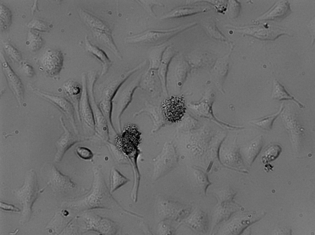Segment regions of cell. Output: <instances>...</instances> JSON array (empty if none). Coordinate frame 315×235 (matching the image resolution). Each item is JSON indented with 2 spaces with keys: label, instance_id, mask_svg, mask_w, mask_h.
Masks as SVG:
<instances>
[{
  "label": "cell",
  "instance_id": "obj_1",
  "mask_svg": "<svg viewBox=\"0 0 315 235\" xmlns=\"http://www.w3.org/2000/svg\"><path fill=\"white\" fill-rule=\"evenodd\" d=\"M82 91L79 106V121L82 122L86 131H94L95 124L94 116L90 102L87 86V76L83 73L82 76Z\"/></svg>",
  "mask_w": 315,
  "mask_h": 235
},
{
  "label": "cell",
  "instance_id": "obj_21",
  "mask_svg": "<svg viewBox=\"0 0 315 235\" xmlns=\"http://www.w3.org/2000/svg\"><path fill=\"white\" fill-rule=\"evenodd\" d=\"M0 207L3 210L7 211H11L15 212H19L20 210L13 205L8 204L5 202H0Z\"/></svg>",
  "mask_w": 315,
  "mask_h": 235
},
{
  "label": "cell",
  "instance_id": "obj_18",
  "mask_svg": "<svg viewBox=\"0 0 315 235\" xmlns=\"http://www.w3.org/2000/svg\"><path fill=\"white\" fill-rule=\"evenodd\" d=\"M76 154L80 158L85 160H89L93 157L92 151L86 147L78 146L75 150Z\"/></svg>",
  "mask_w": 315,
  "mask_h": 235
},
{
  "label": "cell",
  "instance_id": "obj_4",
  "mask_svg": "<svg viewBox=\"0 0 315 235\" xmlns=\"http://www.w3.org/2000/svg\"><path fill=\"white\" fill-rule=\"evenodd\" d=\"M162 112L165 119L171 123H177L181 120L186 108L182 96H172L165 100L162 104Z\"/></svg>",
  "mask_w": 315,
  "mask_h": 235
},
{
  "label": "cell",
  "instance_id": "obj_22",
  "mask_svg": "<svg viewBox=\"0 0 315 235\" xmlns=\"http://www.w3.org/2000/svg\"><path fill=\"white\" fill-rule=\"evenodd\" d=\"M22 68L25 72L30 76L33 75L34 70L32 67L27 63H23Z\"/></svg>",
  "mask_w": 315,
  "mask_h": 235
},
{
  "label": "cell",
  "instance_id": "obj_9",
  "mask_svg": "<svg viewBox=\"0 0 315 235\" xmlns=\"http://www.w3.org/2000/svg\"><path fill=\"white\" fill-rule=\"evenodd\" d=\"M38 93L43 96L48 98L55 103L63 111L70 120V123L72 126L75 125L74 117V112L75 110L74 107L70 102L67 100L58 97L53 96L50 95L43 94L39 92Z\"/></svg>",
  "mask_w": 315,
  "mask_h": 235
},
{
  "label": "cell",
  "instance_id": "obj_16",
  "mask_svg": "<svg viewBox=\"0 0 315 235\" xmlns=\"http://www.w3.org/2000/svg\"><path fill=\"white\" fill-rule=\"evenodd\" d=\"M110 179L111 192L121 186L128 181L126 177L114 168L111 170Z\"/></svg>",
  "mask_w": 315,
  "mask_h": 235
},
{
  "label": "cell",
  "instance_id": "obj_17",
  "mask_svg": "<svg viewBox=\"0 0 315 235\" xmlns=\"http://www.w3.org/2000/svg\"><path fill=\"white\" fill-rule=\"evenodd\" d=\"M53 178L52 182L57 187H62L65 186V184H72L73 183L67 176L63 174L58 170L54 166L52 168Z\"/></svg>",
  "mask_w": 315,
  "mask_h": 235
},
{
  "label": "cell",
  "instance_id": "obj_5",
  "mask_svg": "<svg viewBox=\"0 0 315 235\" xmlns=\"http://www.w3.org/2000/svg\"><path fill=\"white\" fill-rule=\"evenodd\" d=\"M88 96L94 117V131L101 138L107 141L109 139L107 122L95 101L94 92H90Z\"/></svg>",
  "mask_w": 315,
  "mask_h": 235
},
{
  "label": "cell",
  "instance_id": "obj_3",
  "mask_svg": "<svg viewBox=\"0 0 315 235\" xmlns=\"http://www.w3.org/2000/svg\"><path fill=\"white\" fill-rule=\"evenodd\" d=\"M140 133L134 125H129L116 139V146L125 154L129 155L134 152L140 143Z\"/></svg>",
  "mask_w": 315,
  "mask_h": 235
},
{
  "label": "cell",
  "instance_id": "obj_15",
  "mask_svg": "<svg viewBox=\"0 0 315 235\" xmlns=\"http://www.w3.org/2000/svg\"><path fill=\"white\" fill-rule=\"evenodd\" d=\"M283 104H281L278 111L276 113L251 121L252 123L264 129H271L273 123L283 109Z\"/></svg>",
  "mask_w": 315,
  "mask_h": 235
},
{
  "label": "cell",
  "instance_id": "obj_14",
  "mask_svg": "<svg viewBox=\"0 0 315 235\" xmlns=\"http://www.w3.org/2000/svg\"><path fill=\"white\" fill-rule=\"evenodd\" d=\"M204 8L199 6H185L180 7L173 10L168 14L165 18L180 17L202 11Z\"/></svg>",
  "mask_w": 315,
  "mask_h": 235
},
{
  "label": "cell",
  "instance_id": "obj_7",
  "mask_svg": "<svg viewBox=\"0 0 315 235\" xmlns=\"http://www.w3.org/2000/svg\"><path fill=\"white\" fill-rule=\"evenodd\" d=\"M2 66L10 88L20 103L23 100L24 94L23 86L21 81L7 62L4 61Z\"/></svg>",
  "mask_w": 315,
  "mask_h": 235
},
{
  "label": "cell",
  "instance_id": "obj_23",
  "mask_svg": "<svg viewBox=\"0 0 315 235\" xmlns=\"http://www.w3.org/2000/svg\"><path fill=\"white\" fill-rule=\"evenodd\" d=\"M37 2H36L35 3H34V5L33 6V7L32 8V10L33 14V13L35 11V9H37Z\"/></svg>",
  "mask_w": 315,
  "mask_h": 235
},
{
  "label": "cell",
  "instance_id": "obj_6",
  "mask_svg": "<svg viewBox=\"0 0 315 235\" xmlns=\"http://www.w3.org/2000/svg\"><path fill=\"white\" fill-rule=\"evenodd\" d=\"M61 120L64 132L56 142L57 151L54 158L56 162L61 161L66 152L79 141L77 137L73 135L67 129L62 119Z\"/></svg>",
  "mask_w": 315,
  "mask_h": 235
},
{
  "label": "cell",
  "instance_id": "obj_2",
  "mask_svg": "<svg viewBox=\"0 0 315 235\" xmlns=\"http://www.w3.org/2000/svg\"><path fill=\"white\" fill-rule=\"evenodd\" d=\"M183 29V27H180L166 31H148L130 38L128 41L131 42L158 45L168 41Z\"/></svg>",
  "mask_w": 315,
  "mask_h": 235
},
{
  "label": "cell",
  "instance_id": "obj_8",
  "mask_svg": "<svg viewBox=\"0 0 315 235\" xmlns=\"http://www.w3.org/2000/svg\"><path fill=\"white\" fill-rule=\"evenodd\" d=\"M64 86L72 101V104L79 121V106L82 91V85L76 81L70 80L65 84Z\"/></svg>",
  "mask_w": 315,
  "mask_h": 235
},
{
  "label": "cell",
  "instance_id": "obj_12",
  "mask_svg": "<svg viewBox=\"0 0 315 235\" xmlns=\"http://www.w3.org/2000/svg\"><path fill=\"white\" fill-rule=\"evenodd\" d=\"M86 44L88 49L92 54L95 56L101 62L102 69L101 73V76L105 75L111 65V62L105 52L102 50L91 45L88 40L86 41Z\"/></svg>",
  "mask_w": 315,
  "mask_h": 235
},
{
  "label": "cell",
  "instance_id": "obj_10",
  "mask_svg": "<svg viewBox=\"0 0 315 235\" xmlns=\"http://www.w3.org/2000/svg\"><path fill=\"white\" fill-rule=\"evenodd\" d=\"M272 96L273 99L279 100H292L298 105L300 108H303V105L297 100L293 96L291 95L286 90L284 86L276 80H274L273 81V87Z\"/></svg>",
  "mask_w": 315,
  "mask_h": 235
},
{
  "label": "cell",
  "instance_id": "obj_11",
  "mask_svg": "<svg viewBox=\"0 0 315 235\" xmlns=\"http://www.w3.org/2000/svg\"><path fill=\"white\" fill-rule=\"evenodd\" d=\"M289 5L288 2H281L275 5L268 12L261 17V20H273L286 16L290 11Z\"/></svg>",
  "mask_w": 315,
  "mask_h": 235
},
{
  "label": "cell",
  "instance_id": "obj_19",
  "mask_svg": "<svg viewBox=\"0 0 315 235\" xmlns=\"http://www.w3.org/2000/svg\"><path fill=\"white\" fill-rule=\"evenodd\" d=\"M0 13L2 14V25L3 27L4 25H5L4 28H6V22L7 27L9 26L11 22V14L10 10L8 9V8L5 6L2 5L1 6Z\"/></svg>",
  "mask_w": 315,
  "mask_h": 235
},
{
  "label": "cell",
  "instance_id": "obj_13",
  "mask_svg": "<svg viewBox=\"0 0 315 235\" xmlns=\"http://www.w3.org/2000/svg\"><path fill=\"white\" fill-rule=\"evenodd\" d=\"M122 76L115 78L106 86L102 92L103 99L112 100L124 81V78Z\"/></svg>",
  "mask_w": 315,
  "mask_h": 235
},
{
  "label": "cell",
  "instance_id": "obj_20",
  "mask_svg": "<svg viewBox=\"0 0 315 235\" xmlns=\"http://www.w3.org/2000/svg\"><path fill=\"white\" fill-rule=\"evenodd\" d=\"M5 49L7 54L13 60L19 61L21 58V55L18 50L10 45H7L5 47Z\"/></svg>",
  "mask_w": 315,
  "mask_h": 235
}]
</instances>
